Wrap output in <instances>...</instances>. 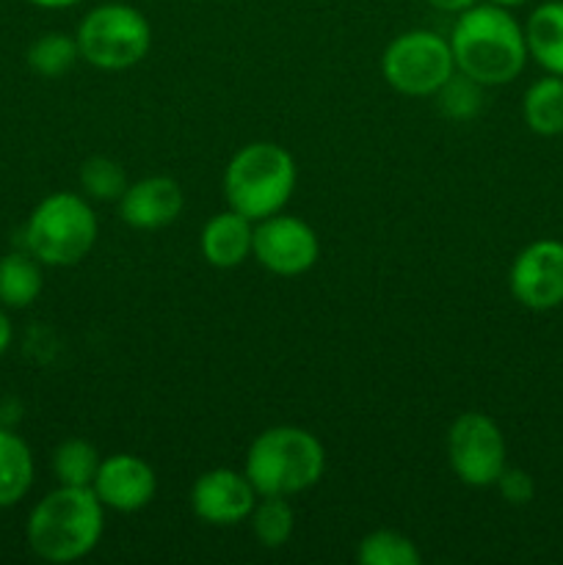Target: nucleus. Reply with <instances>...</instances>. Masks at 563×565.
I'll return each instance as SVG.
<instances>
[{
    "label": "nucleus",
    "instance_id": "obj_1",
    "mask_svg": "<svg viewBox=\"0 0 563 565\" xmlns=\"http://www.w3.org/2000/svg\"><path fill=\"white\" fill-rule=\"evenodd\" d=\"M447 42L456 70L484 88L517 81L528 61L524 28L519 25L511 9H502L489 0L456 14Z\"/></svg>",
    "mask_w": 563,
    "mask_h": 565
},
{
    "label": "nucleus",
    "instance_id": "obj_2",
    "mask_svg": "<svg viewBox=\"0 0 563 565\" xmlns=\"http://www.w3.org/2000/svg\"><path fill=\"white\" fill-rule=\"evenodd\" d=\"M105 533V505L88 486H59L33 505L25 541L44 563H75L92 555Z\"/></svg>",
    "mask_w": 563,
    "mask_h": 565
},
{
    "label": "nucleus",
    "instance_id": "obj_3",
    "mask_svg": "<svg viewBox=\"0 0 563 565\" xmlns=\"http://www.w3.org/2000/svg\"><path fill=\"white\" fill-rule=\"evenodd\" d=\"M243 472L259 497H296L326 475V447L312 430L274 425L248 445Z\"/></svg>",
    "mask_w": 563,
    "mask_h": 565
},
{
    "label": "nucleus",
    "instance_id": "obj_4",
    "mask_svg": "<svg viewBox=\"0 0 563 565\" xmlns=\"http://www.w3.org/2000/svg\"><path fill=\"white\" fill-rule=\"evenodd\" d=\"M296 182V160L282 143L252 141L237 149L226 163L224 199L235 213L263 221L287 207Z\"/></svg>",
    "mask_w": 563,
    "mask_h": 565
},
{
    "label": "nucleus",
    "instance_id": "obj_5",
    "mask_svg": "<svg viewBox=\"0 0 563 565\" xmlns=\"http://www.w3.org/2000/svg\"><path fill=\"white\" fill-rule=\"evenodd\" d=\"M97 213L72 191L44 196L31 210L22 232L25 252L50 268H72L83 263L97 243Z\"/></svg>",
    "mask_w": 563,
    "mask_h": 565
},
{
    "label": "nucleus",
    "instance_id": "obj_6",
    "mask_svg": "<svg viewBox=\"0 0 563 565\" xmlns=\"http://www.w3.org/2000/svg\"><path fill=\"white\" fill-rule=\"evenodd\" d=\"M75 39L86 64L103 72H125L141 64L152 50V25L141 9L110 0L83 14Z\"/></svg>",
    "mask_w": 563,
    "mask_h": 565
},
{
    "label": "nucleus",
    "instance_id": "obj_7",
    "mask_svg": "<svg viewBox=\"0 0 563 565\" xmlns=\"http://www.w3.org/2000/svg\"><path fill=\"white\" fill-rule=\"evenodd\" d=\"M456 72L450 42L428 28L403 31L381 55V75L386 86L406 97H434Z\"/></svg>",
    "mask_w": 563,
    "mask_h": 565
},
{
    "label": "nucleus",
    "instance_id": "obj_8",
    "mask_svg": "<svg viewBox=\"0 0 563 565\" xmlns=\"http://www.w3.org/2000/svg\"><path fill=\"white\" fill-rule=\"evenodd\" d=\"M447 463L469 489H491L508 467L500 425L484 412H464L447 428Z\"/></svg>",
    "mask_w": 563,
    "mask_h": 565
},
{
    "label": "nucleus",
    "instance_id": "obj_9",
    "mask_svg": "<svg viewBox=\"0 0 563 565\" xmlns=\"http://www.w3.org/2000/svg\"><path fill=\"white\" fill-rule=\"evenodd\" d=\"M252 257L268 274L282 279H296L315 268L320 257L318 232L298 215H287L285 210L254 221V252Z\"/></svg>",
    "mask_w": 563,
    "mask_h": 565
},
{
    "label": "nucleus",
    "instance_id": "obj_10",
    "mask_svg": "<svg viewBox=\"0 0 563 565\" xmlns=\"http://www.w3.org/2000/svg\"><path fill=\"white\" fill-rule=\"evenodd\" d=\"M511 296L533 312H546L563 303V243L535 241L517 254L508 274Z\"/></svg>",
    "mask_w": 563,
    "mask_h": 565
},
{
    "label": "nucleus",
    "instance_id": "obj_11",
    "mask_svg": "<svg viewBox=\"0 0 563 565\" xmlns=\"http://www.w3.org/2000/svg\"><path fill=\"white\" fill-rule=\"evenodd\" d=\"M259 494L246 478L230 467L208 469L191 486V511L199 522L213 527H232V524L248 522Z\"/></svg>",
    "mask_w": 563,
    "mask_h": 565
},
{
    "label": "nucleus",
    "instance_id": "obj_12",
    "mask_svg": "<svg viewBox=\"0 0 563 565\" xmlns=\"http://www.w3.org/2000/svg\"><path fill=\"white\" fill-rule=\"evenodd\" d=\"M92 489L108 511L138 513L158 494V475L141 456L114 452L103 458Z\"/></svg>",
    "mask_w": 563,
    "mask_h": 565
},
{
    "label": "nucleus",
    "instance_id": "obj_13",
    "mask_svg": "<svg viewBox=\"0 0 563 565\" xmlns=\"http://www.w3.org/2000/svg\"><path fill=\"white\" fill-rule=\"evenodd\" d=\"M182 207H185V193H182L180 182L155 174L127 185L125 196L119 199V218L130 230L158 232L174 224Z\"/></svg>",
    "mask_w": 563,
    "mask_h": 565
},
{
    "label": "nucleus",
    "instance_id": "obj_14",
    "mask_svg": "<svg viewBox=\"0 0 563 565\" xmlns=\"http://www.w3.org/2000/svg\"><path fill=\"white\" fill-rule=\"evenodd\" d=\"M199 248L208 265L219 270H232L246 263L254 252V221L235 210L215 213L199 235Z\"/></svg>",
    "mask_w": 563,
    "mask_h": 565
},
{
    "label": "nucleus",
    "instance_id": "obj_15",
    "mask_svg": "<svg viewBox=\"0 0 563 565\" xmlns=\"http://www.w3.org/2000/svg\"><path fill=\"white\" fill-rule=\"evenodd\" d=\"M524 42L535 64L563 77V0H546L528 17Z\"/></svg>",
    "mask_w": 563,
    "mask_h": 565
},
{
    "label": "nucleus",
    "instance_id": "obj_16",
    "mask_svg": "<svg viewBox=\"0 0 563 565\" xmlns=\"http://www.w3.org/2000/svg\"><path fill=\"white\" fill-rule=\"evenodd\" d=\"M36 475L33 452L22 436L0 428V511L14 508L28 497Z\"/></svg>",
    "mask_w": 563,
    "mask_h": 565
},
{
    "label": "nucleus",
    "instance_id": "obj_17",
    "mask_svg": "<svg viewBox=\"0 0 563 565\" xmlns=\"http://www.w3.org/2000/svg\"><path fill=\"white\" fill-rule=\"evenodd\" d=\"M42 263L28 252H11L0 257V307L28 309L42 296Z\"/></svg>",
    "mask_w": 563,
    "mask_h": 565
},
{
    "label": "nucleus",
    "instance_id": "obj_18",
    "mask_svg": "<svg viewBox=\"0 0 563 565\" xmlns=\"http://www.w3.org/2000/svg\"><path fill=\"white\" fill-rule=\"evenodd\" d=\"M524 125L535 136H561L563 132V77L546 75L524 92L522 99Z\"/></svg>",
    "mask_w": 563,
    "mask_h": 565
},
{
    "label": "nucleus",
    "instance_id": "obj_19",
    "mask_svg": "<svg viewBox=\"0 0 563 565\" xmlns=\"http://www.w3.org/2000/svg\"><path fill=\"white\" fill-rule=\"evenodd\" d=\"M25 61L33 75L53 81V77L66 75L81 61V47H77V39L70 36V33L50 31L33 39L25 53Z\"/></svg>",
    "mask_w": 563,
    "mask_h": 565
},
{
    "label": "nucleus",
    "instance_id": "obj_20",
    "mask_svg": "<svg viewBox=\"0 0 563 565\" xmlns=\"http://www.w3.org/2000/svg\"><path fill=\"white\" fill-rule=\"evenodd\" d=\"M248 524H252L254 539H257L265 550H282V546L293 539L296 513H293L287 497H259L252 516H248Z\"/></svg>",
    "mask_w": 563,
    "mask_h": 565
},
{
    "label": "nucleus",
    "instance_id": "obj_21",
    "mask_svg": "<svg viewBox=\"0 0 563 565\" xmlns=\"http://www.w3.org/2000/svg\"><path fill=\"white\" fill-rule=\"evenodd\" d=\"M99 463H103V456L86 439H66L53 450V475L59 486H88L92 489Z\"/></svg>",
    "mask_w": 563,
    "mask_h": 565
},
{
    "label": "nucleus",
    "instance_id": "obj_22",
    "mask_svg": "<svg viewBox=\"0 0 563 565\" xmlns=\"http://www.w3.org/2000/svg\"><path fill=\"white\" fill-rule=\"evenodd\" d=\"M359 565H419L417 544L397 530H373L357 546Z\"/></svg>",
    "mask_w": 563,
    "mask_h": 565
},
{
    "label": "nucleus",
    "instance_id": "obj_23",
    "mask_svg": "<svg viewBox=\"0 0 563 565\" xmlns=\"http://www.w3.org/2000/svg\"><path fill=\"white\" fill-rule=\"evenodd\" d=\"M83 193L97 202H119L127 191V171L119 160L108 158V154H92L81 163L77 171Z\"/></svg>",
    "mask_w": 563,
    "mask_h": 565
},
{
    "label": "nucleus",
    "instance_id": "obj_24",
    "mask_svg": "<svg viewBox=\"0 0 563 565\" xmlns=\"http://www.w3.org/2000/svg\"><path fill=\"white\" fill-rule=\"evenodd\" d=\"M439 110L453 121H472L484 108V86L475 83L472 77L453 72L445 81V86L434 94Z\"/></svg>",
    "mask_w": 563,
    "mask_h": 565
},
{
    "label": "nucleus",
    "instance_id": "obj_25",
    "mask_svg": "<svg viewBox=\"0 0 563 565\" xmlns=\"http://www.w3.org/2000/svg\"><path fill=\"white\" fill-rule=\"evenodd\" d=\"M495 486H497V491H500L502 500H506L508 505H528V502L533 500V494H535L533 478H530L524 469H517V467L502 469V475L497 478Z\"/></svg>",
    "mask_w": 563,
    "mask_h": 565
},
{
    "label": "nucleus",
    "instance_id": "obj_26",
    "mask_svg": "<svg viewBox=\"0 0 563 565\" xmlns=\"http://www.w3.org/2000/svg\"><path fill=\"white\" fill-rule=\"evenodd\" d=\"M475 3H480V0H428V6L445 11V14H461V11H467Z\"/></svg>",
    "mask_w": 563,
    "mask_h": 565
},
{
    "label": "nucleus",
    "instance_id": "obj_27",
    "mask_svg": "<svg viewBox=\"0 0 563 565\" xmlns=\"http://www.w3.org/2000/svg\"><path fill=\"white\" fill-rule=\"evenodd\" d=\"M11 340H14V326H11L9 315H6V307H0V356L9 351Z\"/></svg>",
    "mask_w": 563,
    "mask_h": 565
},
{
    "label": "nucleus",
    "instance_id": "obj_28",
    "mask_svg": "<svg viewBox=\"0 0 563 565\" xmlns=\"http://www.w3.org/2000/svg\"><path fill=\"white\" fill-rule=\"evenodd\" d=\"M28 3L39 6V9H72V6L83 3V0H28Z\"/></svg>",
    "mask_w": 563,
    "mask_h": 565
},
{
    "label": "nucleus",
    "instance_id": "obj_29",
    "mask_svg": "<svg viewBox=\"0 0 563 565\" xmlns=\"http://www.w3.org/2000/svg\"><path fill=\"white\" fill-rule=\"evenodd\" d=\"M489 3L502 6V9H517V6H524L528 0H489Z\"/></svg>",
    "mask_w": 563,
    "mask_h": 565
}]
</instances>
